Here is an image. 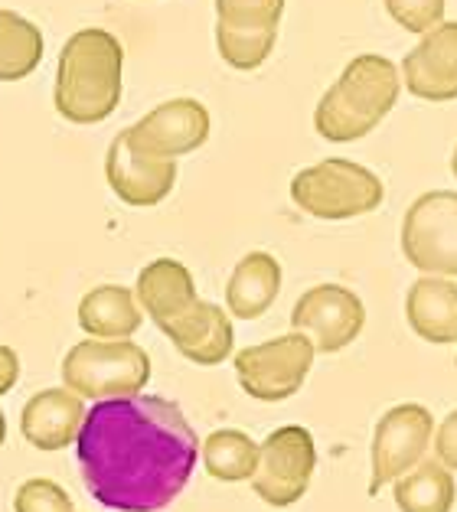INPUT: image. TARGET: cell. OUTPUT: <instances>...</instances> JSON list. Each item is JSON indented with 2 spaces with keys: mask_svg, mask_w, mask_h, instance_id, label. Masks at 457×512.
<instances>
[{
  "mask_svg": "<svg viewBox=\"0 0 457 512\" xmlns=\"http://www.w3.org/2000/svg\"><path fill=\"white\" fill-rule=\"evenodd\" d=\"M76 454L95 503L118 512H160L190 483L200 441L177 402L141 392L85 408Z\"/></svg>",
  "mask_w": 457,
  "mask_h": 512,
  "instance_id": "1",
  "label": "cell"
},
{
  "mask_svg": "<svg viewBox=\"0 0 457 512\" xmlns=\"http://www.w3.org/2000/svg\"><path fill=\"white\" fill-rule=\"evenodd\" d=\"M125 46L108 30L85 27L72 33L56 66V111L72 124H98L121 102Z\"/></svg>",
  "mask_w": 457,
  "mask_h": 512,
  "instance_id": "2",
  "label": "cell"
},
{
  "mask_svg": "<svg viewBox=\"0 0 457 512\" xmlns=\"http://www.w3.org/2000/svg\"><path fill=\"white\" fill-rule=\"evenodd\" d=\"M399 92V66L386 56L363 53L340 72V79L317 102L314 128L333 144L360 141L369 131H376L379 121L395 108Z\"/></svg>",
  "mask_w": 457,
  "mask_h": 512,
  "instance_id": "3",
  "label": "cell"
},
{
  "mask_svg": "<svg viewBox=\"0 0 457 512\" xmlns=\"http://www.w3.org/2000/svg\"><path fill=\"white\" fill-rule=\"evenodd\" d=\"M151 382V356L134 340H92L85 336L63 359V385L82 402L141 395Z\"/></svg>",
  "mask_w": 457,
  "mask_h": 512,
  "instance_id": "4",
  "label": "cell"
},
{
  "mask_svg": "<svg viewBox=\"0 0 457 512\" xmlns=\"http://www.w3.org/2000/svg\"><path fill=\"white\" fill-rule=\"evenodd\" d=\"M291 199L294 206L307 216L324 219V222H343L366 216L382 206L386 199V186L373 170L353 160L330 157L320 164L294 173L291 180Z\"/></svg>",
  "mask_w": 457,
  "mask_h": 512,
  "instance_id": "5",
  "label": "cell"
},
{
  "mask_svg": "<svg viewBox=\"0 0 457 512\" xmlns=\"http://www.w3.org/2000/svg\"><path fill=\"white\" fill-rule=\"evenodd\" d=\"M317 349L304 333H284L268 343L245 346L232 359L242 392L258 402H284L311 376Z\"/></svg>",
  "mask_w": 457,
  "mask_h": 512,
  "instance_id": "6",
  "label": "cell"
},
{
  "mask_svg": "<svg viewBox=\"0 0 457 512\" xmlns=\"http://www.w3.org/2000/svg\"><path fill=\"white\" fill-rule=\"evenodd\" d=\"M402 255L425 278H457V193L431 190L402 219Z\"/></svg>",
  "mask_w": 457,
  "mask_h": 512,
  "instance_id": "7",
  "label": "cell"
},
{
  "mask_svg": "<svg viewBox=\"0 0 457 512\" xmlns=\"http://www.w3.org/2000/svg\"><path fill=\"white\" fill-rule=\"evenodd\" d=\"M317 467L314 434L301 424H284L258 444V464L252 473V490L262 503L284 509L307 493Z\"/></svg>",
  "mask_w": 457,
  "mask_h": 512,
  "instance_id": "8",
  "label": "cell"
},
{
  "mask_svg": "<svg viewBox=\"0 0 457 512\" xmlns=\"http://www.w3.org/2000/svg\"><path fill=\"white\" fill-rule=\"evenodd\" d=\"M435 418L425 405L405 402L379 418L369 447V496L418 467L431 447Z\"/></svg>",
  "mask_w": 457,
  "mask_h": 512,
  "instance_id": "9",
  "label": "cell"
},
{
  "mask_svg": "<svg viewBox=\"0 0 457 512\" xmlns=\"http://www.w3.org/2000/svg\"><path fill=\"white\" fill-rule=\"evenodd\" d=\"M366 327V307L350 287L317 284L298 297L291 310V330L304 333L317 353L333 356L347 349Z\"/></svg>",
  "mask_w": 457,
  "mask_h": 512,
  "instance_id": "10",
  "label": "cell"
},
{
  "mask_svg": "<svg viewBox=\"0 0 457 512\" xmlns=\"http://www.w3.org/2000/svg\"><path fill=\"white\" fill-rule=\"evenodd\" d=\"M128 141L138 147L141 154H151L160 160H177L183 154L200 151L209 137V111L196 98H170V102L157 105L154 111L131 124Z\"/></svg>",
  "mask_w": 457,
  "mask_h": 512,
  "instance_id": "11",
  "label": "cell"
},
{
  "mask_svg": "<svg viewBox=\"0 0 457 512\" xmlns=\"http://www.w3.org/2000/svg\"><path fill=\"white\" fill-rule=\"evenodd\" d=\"M105 180L121 203L128 206H157L177 186V160H160L141 154L128 141V131H118L105 154Z\"/></svg>",
  "mask_w": 457,
  "mask_h": 512,
  "instance_id": "12",
  "label": "cell"
},
{
  "mask_svg": "<svg viewBox=\"0 0 457 512\" xmlns=\"http://www.w3.org/2000/svg\"><path fill=\"white\" fill-rule=\"evenodd\" d=\"M399 76L405 89L422 102H454L457 98V23H438L405 56Z\"/></svg>",
  "mask_w": 457,
  "mask_h": 512,
  "instance_id": "13",
  "label": "cell"
},
{
  "mask_svg": "<svg viewBox=\"0 0 457 512\" xmlns=\"http://www.w3.org/2000/svg\"><path fill=\"white\" fill-rule=\"evenodd\" d=\"M160 333L177 346L183 359L196 366H219L232 356L236 346V330H232L229 314L213 301H196L183 310L180 317L160 323Z\"/></svg>",
  "mask_w": 457,
  "mask_h": 512,
  "instance_id": "14",
  "label": "cell"
},
{
  "mask_svg": "<svg viewBox=\"0 0 457 512\" xmlns=\"http://www.w3.org/2000/svg\"><path fill=\"white\" fill-rule=\"evenodd\" d=\"M82 421L85 402L76 392H69L66 385L36 392L20 411V431L27 437V444L46 454L66 451L69 444H76Z\"/></svg>",
  "mask_w": 457,
  "mask_h": 512,
  "instance_id": "15",
  "label": "cell"
},
{
  "mask_svg": "<svg viewBox=\"0 0 457 512\" xmlns=\"http://www.w3.org/2000/svg\"><path fill=\"white\" fill-rule=\"evenodd\" d=\"M134 297H138L141 314H147L160 327V323L180 317L196 301V281L183 261L157 258L138 274Z\"/></svg>",
  "mask_w": 457,
  "mask_h": 512,
  "instance_id": "16",
  "label": "cell"
},
{
  "mask_svg": "<svg viewBox=\"0 0 457 512\" xmlns=\"http://www.w3.org/2000/svg\"><path fill=\"white\" fill-rule=\"evenodd\" d=\"M405 320L425 343H457V284L422 274L405 297Z\"/></svg>",
  "mask_w": 457,
  "mask_h": 512,
  "instance_id": "17",
  "label": "cell"
},
{
  "mask_svg": "<svg viewBox=\"0 0 457 512\" xmlns=\"http://www.w3.org/2000/svg\"><path fill=\"white\" fill-rule=\"evenodd\" d=\"M281 291V261L268 252H249L229 274L226 314L236 320H258L268 314Z\"/></svg>",
  "mask_w": 457,
  "mask_h": 512,
  "instance_id": "18",
  "label": "cell"
},
{
  "mask_svg": "<svg viewBox=\"0 0 457 512\" xmlns=\"http://www.w3.org/2000/svg\"><path fill=\"white\" fill-rule=\"evenodd\" d=\"M141 323L144 314L131 287L98 284L79 301V327L92 340H131Z\"/></svg>",
  "mask_w": 457,
  "mask_h": 512,
  "instance_id": "19",
  "label": "cell"
},
{
  "mask_svg": "<svg viewBox=\"0 0 457 512\" xmlns=\"http://www.w3.org/2000/svg\"><path fill=\"white\" fill-rule=\"evenodd\" d=\"M392 496L399 512H451L457 496L454 473L438 460H422L392 483Z\"/></svg>",
  "mask_w": 457,
  "mask_h": 512,
  "instance_id": "20",
  "label": "cell"
},
{
  "mask_svg": "<svg viewBox=\"0 0 457 512\" xmlns=\"http://www.w3.org/2000/svg\"><path fill=\"white\" fill-rule=\"evenodd\" d=\"M43 59V33L33 20L0 10V82H20L33 76Z\"/></svg>",
  "mask_w": 457,
  "mask_h": 512,
  "instance_id": "21",
  "label": "cell"
},
{
  "mask_svg": "<svg viewBox=\"0 0 457 512\" xmlns=\"http://www.w3.org/2000/svg\"><path fill=\"white\" fill-rule=\"evenodd\" d=\"M203 467L213 480L219 483H242L252 480L255 464H258V444L245 431L222 428L213 431L200 444Z\"/></svg>",
  "mask_w": 457,
  "mask_h": 512,
  "instance_id": "22",
  "label": "cell"
},
{
  "mask_svg": "<svg viewBox=\"0 0 457 512\" xmlns=\"http://www.w3.org/2000/svg\"><path fill=\"white\" fill-rule=\"evenodd\" d=\"M284 0H216V27L239 33H278Z\"/></svg>",
  "mask_w": 457,
  "mask_h": 512,
  "instance_id": "23",
  "label": "cell"
},
{
  "mask_svg": "<svg viewBox=\"0 0 457 512\" xmlns=\"http://www.w3.org/2000/svg\"><path fill=\"white\" fill-rule=\"evenodd\" d=\"M278 43V33H239V30H222L216 27V49L226 66L239 72H252L271 56V49Z\"/></svg>",
  "mask_w": 457,
  "mask_h": 512,
  "instance_id": "24",
  "label": "cell"
},
{
  "mask_svg": "<svg viewBox=\"0 0 457 512\" xmlns=\"http://www.w3.org/2000/svg\"><path fill=\"white\" fill-rule=\"evenodd\" d=\"M14 512H82V509H76L72 496L56 480L33 477L27 483H20V490L14 496Z\"/></svg>",
  "mask_w": 457,
  "mask_h": 512,
  "instance_id": "25",
  "label": "cell"
},
{
  "mask_svg": "<svg viewBox=\"0 0 457 512\" xmlns=\"http://www.w3.org/2000/svg\"><path fill=\"white\" fill-rule=\"evenodd\" d=\"M389 10V17L399 23L405 33L425 36L444 23V0H382Z\"/></svg>",
  "mask_w": 457,
  "mask_h": 512,
  "instance_id": "26",
  "label": "cell"
},
{
  "mask_svg": "<svg viewBox=\"0 0 457 512\" xmlns=\"http://www.w3.org/2000/svg\"><path fill=\"white\" fill-rule=\"evenodd\" d=\"M431 447H435L438 464L454 473L457 470V408L435 428V434H431Z\"/></svg>",
  "mask_w": 457,
  "mask_h": 512,
  "instance_id": "27",
  "label": "cell"
},
{
  "mask_svg": "<svg viewBox=\"0 0 457 512\" xmlns=\"http://www.w3.org/2000/svg\"><path fill=\"white\" fill-rule=\"evenodd\" d=\"M20 382V356L10 346L0 343V398Z\"/></svg>",
  "mask_w": 457,
  "mask_h": 512,
  "instance_id": "28",
  "label": "cell"
},
{
  "mask_svg": "<svg viewBox=\"0 0 457 512\" xmlns=\"http://www.w3.org/2000/svg\"><path fill=\"white\" fill-rule=\"evenodd\" d=\"M7 441V418H4V408H0V447Z\"/></svg>",
  "mask_w": 457,
  "mask_h": 512,
  "instance_id": "29",
  "label": "cell"
},
{
  "mask_svg": "<svg viewBox=\"0 0 457 512\" xmlns=\"http://www.w3.org/2000/svg\"><path fill=\"white\" fill-rule=\"evenodd\" d=\"M451 173L457 177V147H454V157H451Z\"/></svg>",
  "mask_w": 457,
  "mask_h": 512,
  "instance_id": "30",
  "label": "cell"
}]
</instances>
